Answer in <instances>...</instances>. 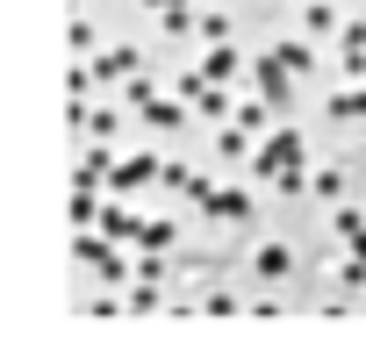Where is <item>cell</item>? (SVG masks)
I'll return each mask as SVG.
<instances>
[{
  "label": "cell",
  "mask_w": 366,
  "mask_h": 351,
  "mask_svg": "<svg viewBox=\"0 0 366 351\" xmlns=\"http://www.w3.org/2000/svg\"><path fill=\"white\" fill-rule=\"evenodd\" d=\"M244 172H252V180H280V172H302V136H295V129H266V136H259V151L244 158Z\"/></svg>",
  "instance_id": "1"
},
{
  "label": "cell",
  "mask_w": 366,
  "mask_h": 351,
  "mask_svg": "<svg viewBox=\"0 0 366 351\" xmlns=\"http://www.w3.org/2000/svg\"><path fill=\"white\" fill-rule=\"evenodd\" d=\"M158 172H165V158H151V151H129V158H115V172H108V194H115V201H129V194L158 187Z\"/></svg>",
  "instance_id": "2"
},
{
  "label": "cell",
  "mask_w": 366,
  "mask_h": 351,
  "mask_svg": "<svg viewBox=\"0 0 366 351\" xmlns=\"http://www.w3.org/2000/svg\"><path fill=\"white\" fill-rule=\"evenodd\" d=\"M187 201H194L209 223H244V215H252V201H244L237 187H209V172H202V180L187 187Z\"/></svg>",
  "instance_id": "3"
},
{
  "label": "cell",
  "mask_w": 366,
  "mask_h": 351,
  "mask_svg": "<svg viewBox=\"0 0 366 351\" xmlns=\"http://www.w3.org/2000/svg\"><path fill=\"white\" fill-rule=\"evenodd\" d=\"M244 79H252V93H259V101H273V108H280V101H287V93H295V72H287V65H280V58H273V51H259V58H252V72H244Z\"/></svg>",
  "instance_id": "4"
},
{
  "label": "cell",
  "mask_w": 366,
  "mask_h": 351,
  "mask_svg": "<svg viewBox=\"0 0 366 351\" xmlns=\"http://www.w3.org/2000/svg\"><path fill=\"white\" fill-rule=\"evenodd\" d=\"M144 72V51L137 44H108V51H94V79H137Z\"/></svg>",
  "instance_id": "5"
},
{
  "label": "cell",
  "mask_w": 366,
  "mask_h": 351,
  "mask_svg": "<svg viewBox=\"0 0 366 351\" xmlns=\"http://www.w3.org/2000/svg\"><path fill=\"white\" fill-rule=\"evenodd\" d=\"M194 72H202V79H216V86H230V79H244V72H252V58H244V51H230V44H209V58H202Z\"/></svg>",
  "instance_id": "6"
},
{
  "label": "cell",
  "mask_w": 366,
  "mask_h": 351,
  "mask_svg": "<svg viewBox=\"0 0 366 351\" xmlns=\"http://www.w3.org/2000/svg\"><path fill=\"white\" fill-rule=\"evenodd\" d=\"M108 172H115V151L94 136V143L79 151V165H72V187H108Z\"/></svg>",
  "instance_id": "7"
},
{
  "label": "cell",
  "mask_w": 366,
  "mask_h": 351,
  "mask_svg": "<svg viewBox=\"0 0 366 351\" xmlns=\"http://www.w3.org/2000/svg\"><path fill=\"white\" fill-rule=\"evenodd\" d=\"M252 280H266V287L295 280V251H287V244H259V251H252Z\"/></svg>",
  "instance_id": "8"
},
{
  "label": "cell",
  "mask_w": 366,
  "mask_h": 351,
  "mask_svg": "<svg viewBox=\"0 0 366 351\" xmlns=\"http://www.w3.org/2000/svg\"><path fill=\"white\" fill-rule=\"evenodd\" d=\"M94 230H108L115 244H137V230H144V215L137 208H122V201H101V223Z\"/></svg>",
  "instance_id": "9"
},
{
  "label": "cell",
  "mask_w": 366,
  "mask_h": 351,
  "mask_svg": "<svg viewBox=\"0 0 366 351\" xmlns=\"http://www.w3.org/2000/svg\"><path fill=\"white\" fill-rule=\"evenodd\" d=\"M137 115H144V129H187V101H165V93L144 101Z\"/></svg>",
  "instance_id": "10"
},
{
  "label": "cell",
  "mask_w": 366,
  "mask_h": 351,
  "mask_svg": "<svg viewBox=\"0 0 366 351\" xmlns=\"http://www.w3.org/2000/svg\"><path fill=\"white\" fill-rule=\"evenodd\" d=\"M302 29H309V36H337L345 22H337V8H330V0H302Z\"/></svg>",
  "instance_id": "11"
},
{
  "label": "cell",
  "mask_w": 366,
  "mask_h": 351,
  "mask_svg": "<svg viewBox=\"0 0 366 351\" xmlns=\"http://www.w3.org/2000/svg\"><path fill=\"white\" fill-rule=\"evenodd\" d=\"M230 122H237V129H252V136H266V129H273V101H259V93H252V101H237V115H230Z\"/></svg>",
  "instance_id": "12"
},
{
  "label": "cell",
  "mask_w": 366,
  "mask_h": 351,
  "mask_svg": "<svg viewBox=\"0 0 366 351\" xmlns=\"http://www.w3.org/2000/svg\"><path fill=\"white\" fill-rule=\"evenodd\" d=\"M65 215H72V230H94L101 223V187H72V208Z\"/></svg>",
  "instance_id": "13"
},
{
  "label": "cell",
  "mask_w": 366,
  "mask_h": 351,
  "mask_svg": "<svg viewBox=\"0 0 366 351\" xmlns=\"http://www.w3.org/2000/svg\"><path fill=\"white\" fill-rule=\"evenodd\" d=\"M172 237H179V223H172V215H151V223L137 230V251H172Z\"/></svg>",
  "instance_id": "14"
},
{
  "label": "cell",
  "mask_w": 366,
  "mask_h": 351,
  "mask_svg": "<svg viewBox=\"0 0 366 351\" xmlns=\"http://www.w3.org/2000/svg\"><path fill=\"white\" fill-rule=\"evenodd\" d=\"M323 115H330V122H366V86H352V93H330V101H323Z\"/></svg>",
  "instance_id": "15"
},
{
  "label": "cell",
  "mask_w": 366,
  "mask_h": 351,
  "mask_svg": "<svg viewBox=\"0 0 366 351\" xmlns=\"http://www.w3.org/2000/svg\"><path fill=\"white\" fill-rule=\"evenodd\" d=\"M122 301H129V315H158V308H165L158 280H129V294H122Z\"/></svg>",
  "instance_id": "16"
},
{
  "label": "cell",
  "mask_w": 366,
  "mask_h": 351,
  "mask_svg": "<svg viewBox=\"0 0 366 351\" xmlns=\"http://www.w3.org/2000/svg\"><path fill=\"white\" fill-rule=\"evenodd\" d=\"M309 187H316V201H345V165H316Z\"/></svg>",
  "instance_id": "17"
},
{
  "label": "cell",
  "mask_w": 366,
  "mask_h": 351,
  "mask_svg": "<svg viewBox=\"0 0 366 351\" xmlns=\"http://www.w3.org/2000/svg\"><path fill=\"white\" fill-rule=\"evenodd\" d=\"M158 29H165V36H194V29H202V8H165Z\"/></svg>",
  "instance_id": "18"
},
{
  "label": "cell",
  "mask_w": 366,
  "mask_h": 351,
  "mask_svg": "<svg viewBox=\"0 0 366 351\" xmlns=\"http://www.w3.org/2000/svg\"><path fill=\"white\" fill-rule=\"evenodd\" d=\"M65 44H72L79 58H94V51H101V29H94L86 15H72V29H65Z\"/></svg>",
  "instance_id": "19"
},
{
  "label": "cell",
  "mask_w": 366,
  "mask_h": 351,
  "mask_svg": "<svg viewBox=\"0 0 366 351\" xmlns=\"http://www.w3.org/2000/svg\"><path fill=\"white\" fill-rule=\"evenodd\" d=\"M273 58H280L295 79H302V72H316V51H309V44H273Z\"/></svg>",
  "instance_id": "20"
},
{
  "label": "cell",
  "mask_w": 366,
  "mask_h": 351,
  "mask_svg": "<svg viewBox=\"0 0 366 351\" xmlns=\"http://www.w3.org/2000/svg\"><path fill=\"white\" fill-rule=\"evenodd\" d=\"M194 180H202V172H194V165H179V158H165V172H158V187H179V194H187Z\"/></svg>",
  "instance_id": "21"
},
{
  "label": "cell",
  "mask_w": 366,
  "mask_h": 351,
  "mask_svg": "<svg viewBox=\"0 0 366 351\" xmlns=\"http://www.w3.org/2000/svg\"><path fill=\"white\" fill-rule=\"evenodd\" d=\"M216 143H223V158H252V129H237V122H223Z\"/></svg>",
  "instance_id": "22"
},
{
  "label": "cell",
  "mask_w": 366,
  "mask_h": 351,
  "mask_svg": "<svg viewBox=\"0 0 366 351\" xmlns=\"http://www.w3.org/2000/svg\"><path fill=\"white\" fill-rule=\"evenodd\" d=\"M202 36H209V44H230V15H223V8H202Z\"/></svg>",
  "instance_id": "23"
},
{
  "label": "cell",
  "mask_w": 366,
  "mask_h": 351,
  "mask_svg": "<svg viewBox=\"0 0 366 351\" xmlns=\"http://www.w3.org/2000/svg\"><path fill=\"white\" fill-rule=\"evenodd\" d=\"M273 194H287V201H295V194H309V165H302V172H280Z\"/></svg>",
  "instance_id": "24"
},
{
  "label": "cell",
  "mask_w": 366,
  "mask_h": 351,
  "mask_svg": "<svg viewBox=\"0 0 366 351\" xmlns=\"http://www.w3.org/2000/svg\"><path fill=\"white\" fill-rule=\"evenodd\" d=\"M129 86V108H144V101H158V86H151V72H137V79H122Z\"/></svg>",
  "instance_id": "25"
},
{
  "label": "cell",
  "mask_w": 366,
  "mask_h": 351,
  "mask_svg": "<svg viewBox=\"0 0 366 351\" xmlns=\"http://www.w3.org/2000/svg\"><path fill=\"white\" fill-rule=\"evenodd\" d=\"M202 308H209V315H244V301H237V294H223V287H216Z\"/></svg>",
  "instance_id": "26"
},
{
  "label": "cell",
  "mask_w": 366,
  "mask_h": 351,
  "mask_svg": "<svg viewBox=\"0 0 366 351\" xmlns=\"http://www.w3.org/2000/svg\"><path fill=\"white\" fill-rule=\"evenodd\" d=\"M86 79H94V65H72V72H65V93H72V101H86Z\"/></svg>",
  "instance_id": "27"
},
{
  "label": "cell",
  "mask_w": 366,
  "mask_h": 351,
  "mask_svg": "<svg viewBox=\"0 0 366 351\" xmlns=\"http://www.w3.org/2000/svg\"><path fill=\"white\" fill-rule=\"evenodd\" d=\"M330 230H337V237H352V230H366V215H359V208H337V215H330Z\"/></svg>",
  "instance_id": "28"
},
{
  "label": "cell",
  "mask_w": 366,
  "mask_h": 351,
  "mask_svg": "<svg viewBox=\"0 0 366 351\" xmlns=\"http://www.w3.org/2000/svg\"><path fill=\"white\" fill-rule=\"evenodd\" d=\"M144 8H151V15H165V8H194V0H144Z\"/></svg>",
  "instance_id": "29"
},
{
  "label": "cell",
  "mask_w": 366,
  "mask_h": 351,
  "mask_svg": "<svg viewBox=\"0 0 366 351\" xmlns=\"http://www.w3.org/2000/svg\"><path fill=\"white\" fill-rule=\"evenodd\" d=\"M345 244H352V251H359V258H366V230H352V237H345Z\"/></svg>",
  "instance_id": "30"
}]
</instances>
